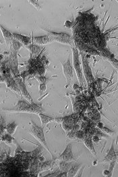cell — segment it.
I'll list each match as a JSON object with an SVG mask.
<instances>
[{"instance_id":"obj_1","label":"cell","mask_w":118,"mask_h":177,"mask_svg":"<svg viewBox=\"0 0 118 177\" xmlns=\"http://www.w3.org/2000/svg\"><path fill=\"white\" fill-rule=\"evenodd\" d=\"M3 110L8 112H24L35 113V114H39L45 111L40 105L30 103L25 99H20L14 107L11 109L5 108Z\"/></svg>"},{"instance_id":"obj_2","label":"cell","mask_w":118,"mask_h":177,"mask_svg":"<svg viewBox=\"0 0 118 177\" xmlns=\"http://www.w3.org/2000/svg\"><path fill=\"white\" fill-rule=\"evenodd\" d=\"M72 54H73L74 69H75L77 76H78L80 86L84 87L86 85L85 83L87 81H86V79L84 78L83 72L82 71V68L83 67L81 66V62L80 61V52L78 51V49L76 47H72Z\"/></svg>"},{"instance_id":"obj_3","label":"cell","mask_w":118,"mask_h":177,"mask_svg":"<svg viewBox=\"0 0 118 177\" xmlns=\"http://www.w3.org/2000/svg\"><path fill=\"white\" fill-rule=\"evenodd\" d=\"M31 124H32V126L30 128V130L29 131V132L31 135H33L37 140H39V142L43 145L44 148H45L49 152V153L51 154V155L52 156V158L53 159V154L51 152V151L49 150L47 142H46V140H45L44 130H43L44 128H42V127L38 126L35 123L33 120H31Z\"/></svg>"},{"instance_id":"obj_4","label":"cell","mask_w":118,"mask_h":177,"mask_svg":"<svg viewBox=\"0 0 118 177\" xmlns=\"http://www.w3.org/2000/svg\"><path fill=\"white\" fill-rule=\"evenodd\" d=\"M48 35H49L51 37L53 38L54 41H56L57 42H60L63 44L70 45L71 47H75L74 42L73 38L72 36H70L68 34L64 33V32H51L47 30L46 29H43Z\"/></svg>"},{"instance_id":"obj_5","label":"cell","mask_w":118,"mask_h":177,"mask_svg":"<svg viewBox=\"0 0 118 177\" xmlns=\"http://www.w3.org/2000/svg\"><path fill=\"white\" fill-rule=\"evenodd\" d=\"M10 54L6 60L8 61L9 67H10V71L12 72L13 77H16L19 76V62H18L17 54L18 52L15 51L11 47L10 48Z\"/></svg>"},{"instance_id":"obj_6","label":"cell","mask_w":118,"mask_h":177,"mask_svg":"<svg viewBox=\"0 0 118 177\" xmlns=\"http://www.w3.org/2000/svg\"><path fill=\"white\" fill-rule=\"evenodd\" d=\"M80 54L82 58V62H83V72L84 73V76L86 78V81L88 85L93 83L94 79L93 77L92 71L90 67L88 65V62L87 58L85 57V54L83 52H80Z\"/></svg>"},{"instance_id":"obj_7","label":"cell","mask_w":118,"mask_h":177,"mask_svg":"<svg viewBox=\"0 0 118 177\" xmlns=\"http://www.w3.org/2000/svg\"><path fill=\"white\" fill-rule=\"evenodd\" d=\"M78 116L76 115H72L70 116H66L65 117H62V118H56L57 120H61L60 122L62 123V127L63 130L66 131V132L67 134H68L69 132L72 130V129L74 128V125H76V120Z\"/></svg>"},{"instance_id":"obj_8","label":"cell","mask_w":118,"mask_h":177,"mask_svg":"<svg viewBox=\"0 0 118 177\" xmlns=\"http://www.w3.org/2000/svg\"><path fill=\"white\" fill-rule=\"evenodd\" d=\"M60 62H61V64L63 66V74H64V75L66 76L67 83V85H70L71 83L72 80L73 79V76H74L73 67H72V65L71 64L70 58L69 57L68 58H67V61H66V62H63L62 61Z\"/></svg>"},{"instance_id":"obj_9","label":"cell","mask_w":118,"mask_h":177,"mask_svg":"<svg viewBox=\"0 0 118 177\" xmlns=\"http://www.w3.org/2000/svg\"><path fill=\"white\" fill-rule=\"evenodd\" d=\"M58 160H63L66 162H72L76 160V158L74 156L73 152H72V144L70 143L67 144V146L65 148L61 155L57 158Z\"/></svg>"},{"instance_id":"obj_10","label":"cell","mask_w":118,"mask_h":177,"mask_svg":"<svg viewBox=\"0 0 118 177\" xmlns=\"http://www.w3.org/2000/svg\"><path fill=\"white\" fill-rule=\"evenodd\" d=\"M14 79L16 81L18 85L19 86V88H20L21 92H22V95H23V96L24 97V98L26 99L27 101H29L30 103H33V98L31 97L29 93L28 92V91H27L24 81L22 80V79L20 78V76H19L14 77Z\"/></svg>"},{"instance_id":"obj_11","label":"cell","mask_w":118,"mask_h":177,"mask_svg":"<svg viewBox=\"0 0 118 177\" xmlns=\"http://www.w3.org/2000/svg\"><path fill=\"white\" fill-rule=\"evenodd\" d=\"M33 40L34 42L37 45H46L54 41L53 38L48 34L41 36H35L33 37Z\"/></svg>"},{"instance_id":"obj_12","label":"cell","mask_w":118,"mask_h":177,"mask_svg":"<svg viewBox=\"0 0 118 177\" xmlns=\"http://www.w3.org/2000/svg\"><path fill=\"white\" fill-rule=\"evenodd\" d=\"M118 158V152H115L114 150V148H113V143L111 144V146L110 150H109L106 156L104 158V160L102 162H106L110 163L113 160H117Z\"/></svg>"},{"instance_id":"obj_13","label":"cell","mask_w":118,"mask_h":177,"mask_svg":"<svg viewBox=\"0 0 118 177\" xmlns=\"http://www.w3.org/2000/svg\"><path fill=\"white\" fill-rule=\"evenodd\" d=\"M12 34L13 36V38L17 40L18 41H19L22 45L25 46V47L29 46V45L31 44V38L29 37V36L19 34L17 33H12Z\"/></svg>"},{"instance_id":"obj_14","label":"cell","mask_w":118,"mask_h":177,"mask_svg":"<svg viewBox=\"0 0 118 177\" xmlns=\"http://www.w3.org/2000/svg\"><path fill=\"white\" fill-rule=\"evenodd\" d=\"M57 165V163L56 162L55 160H49V161H45V162H43L40 163V172H43L45 170H52L53 169H54Z\"/></svg>"},{"instance_id":"obj_15","label":"cell","mask_w":118,"mask_h":177,"mask_svg":"<svg viewBox=\"0 0 118 177\" xmlns=\"http://www.w3.org/2000/svg\"><path fill=\"white\" fill-rule=\"evenodd\" d=\"M1 30L2 32V34L3 36V38L5 39V42L6 43L7 47L12 45V40H13V36L12 33H11L10 31H8L6 28H4L2 26H1Z\"/></svg>"},{"instance_id":"obj_16","label":"cell","mask_w":118,"mask_h":177,"mask_svg":"<svg viewBox=\"0 0 118 177\" xmlns=\"http://www.w3.org/2000/svg\"><path fill=\"white\" fill-rule=\"evenodd\" d=\"M27 49H29L30 53V58H34L37 54L42 51L43 48L39 46H37V44H35L32 42L29 46L26 47Z\"/></svg>"},{"instance_id":"obj_17","label":"cell","mask_w":118,"mask_h":177,"mask_svg":"<svg viewBox=\"0 0 118 177\" xmlns=\"http://www.w3.org/2000/svg\"><path fill=\"white\" fill-rule=\"evenodd\" d=\"M1 141L3 142L9 146H11L13 144H16V140L8 133L1 135Z\"/></svg>"},{"instance_id":"obj_18","label":"cell","mask_w":118,"mask_h":177,"mask_svg":"<svg viewBox=\"0 0 118 177\" xmlns=\"http://www.w3.org/2000/svg\"><path fill=\"white\" fill-rule=\"evenodd\" d=\"M39 116L40 119V121H41V125H42V128H45L46 125L50 122H52L53 121H56V118L52 117L51 116H48L43 114V113H39Z\"/></svg>"},{"instance_id":"obj_19","label":"cell","mask_w":118,"mask_h":177,"mask_svg":"<svg viewBox=\"0 0 118 177\" xmlns=\"http://www.w3.org/2000/svg\"><path fill=\"white\" fill-rule=\"evenodd\" d=\"M84 144L88 148V149L90 151L94 156L97 155L96 151H95V149L94 148V145H93V142L92 139L89 138V137H86L84 140Z\"/></svg>"},{"instance_id":"obj_20","label":"cell","mask_w":118,"mask_h":177,"mask_svg":"<svg viewBox=\"0 0 118 177\" xmlns=\"http://www.w3.org/2000/svg\"><path fill=\"white\" fill-rule=\"evenodd\" d=\"M74 164L71 162H66L61 160V162L59 163V168L61 171L62 172H68L69 170L70 169V168Z\"/></svg>"},{"instance_id":"obj_21","label":"cell","mask_w":118,"mask_h":177,"mask_svg":"<svg viewBox=\"0 0 118 177\" xmlns=\"http://www.w3.org/2000/svg\"><path fill=\"white\" fill-rule=\"evenodd\" d=\"M18 126H19V125H18L17 124H16V122L13 121V122H12V123L6 125V131H7V133L10 134V135H12L14 134Z\"/></svg>"},{"instance_id":"obj_22","label":"cell","mask_w":118,"mask_h":177,"mask_svg":"<svg viewBox=\"0 0 118 177\" xmlns=\"http://www.w3.org/2000/svg\"><path fill=\"white\" fill-rule=\"evenodd\" d=\"M81 165H75L74 164L72 165V166L70 168V169L69 170L68 172H67V176H76V175L78 173V170L80 169Z\"/></svg>"},{"instance_id":"obj_23","label":"cell","mask_w":118,"mask_h":177,"mask_svg":"<svg viewBox=\"0 0 118 177\" xmlns=\"http://www.w3.org/2000/svg\"><path fill=\"white\" fill-rule=\"evenodd\" d=\"M11 47H12V48L13 50H14L15 51H16L17 52H19L20 51V48L22 47V44L19 41H18L17 40H16L15 38H13V40H12Z\"/></svg>"},{"instance_id":"obj_24","label":"cell","mask_w":118,"mask_h":177,"mask_svg":"<svg viewBox=\"0 0 118 177\" xmlns=\"http://www.w3.org/2000/svg\"><path fill=\"white\" fill-rule=\"evenodd\" d=\"M80 128V126L79 125H75L74 128L72 129V130L70 131V132H69V134H67V138L71 140H75L76 131L79 130Z\"/></svg>"},{"instance_id":"obj_25","label":"cell","mask_w":118,"mask_h":177,"mask_svg":"<svg viewBox=\"0 0 118 177\" xmlns=\"http://www.w3.org/2000/svg\"><path fill=\"white\" fill-rule=\"evenodd\" d=\"M86 138V133L84 130H78L76 133V138L80 140H83L84 141V138Z\"/></svg>"},{"instance_id":"obj_26","label":"cell","mask_w":118,"mask_h":177,"mask_svg":"<svg viewBox=\"0 0 118 177\" xmlns=\"http://www.w3.org/2000/svg\"><path fill=\"white\" fill-rule=\"evenodd\" d=\"M106 58L110 62L111 64L115 69H118V60H117L115 57H107Z\"/></svg>"},{"instance_id":"obj_27","label":"cell","mask_w":118,"mask_h":177,"mask_svg":"<svg viewBox=\"0 0 118 177\" xmlns=\"http://www.w3.org/2000/svg\"><path fill=\"white\" fill-rule=\"evenodd\" d=\"M29 2L30 4H32V5H33L37 10H39V11L41 10L42 7H41V6L39 5L38 1H35V0H30V1H29Z\"/></svg>"},{"instance_id":"obj_28","label":"cell","mask_w":118,"mask_h":177,"mask_svg":"<svg viewBox=\"0 0 118 177\" xmlns=\"http://www.w3.org/2000/svg\"><path fill=\"white\" fill-rule=\"evenodd\" d=\"M95 134L99 135L100 138H105V139H107V140L110 139V137H109V135L107 134H105V132H102L101 131H100L99 130H97L96 134Z\"/></svg>"},{"instance_id":"obj_29","label":"cell","mask_w":118,"mask_h":177,"mask_svg":"<svg viewBox=\"0 0 118 177\" xmlns=\"http://www.w3.org/2000/svg\"><path fill=\"white\" fill-rule=\"evenodd\" d=\"M116 163H117V160H113L110 162V168H109V170H110L111 176H112L113 175V170H114V168L115 166Z\"/></svg>"},{"instance_id":"obj_30","label":"cell","mask_w":118,"mask_h":177,"mask_svg":"<svg viewBox=\"0 0 118 177\" xmlns=\"http://www.w3.org/2000/svg\"><path fill=\"white\" fill-rule=\"evenodd\" d=\"M47 89V85L46 83H40L39 85V95H42V94L46 91Z\"/></svg>"},{"instance_id":"obj_31","label":"cell","mask_w":118,"mask_h":177,"mask_svg":"<svg viewBox=\"0 0 118 177\" xmlns=\"http://www.w3.org/2000/svg\"><path fill=\"white\" fill-rule=\"evenodd\" d=\"M36 79L40 83H46L48 81V79L44 76H37Z\"/></svg>"},{"instance_id":"obj_32","label":"cell","mask_w":118,"mask_h":177,"mask_svg":"<svg viewBox=\"0 0 118 177\" xmlns=\"http://www.w3.org/2000/svg\"><path fill=\"white\" fill-rule=\"evenodd\" d=\"M101 130H103V132H105V134H109V135H113L115 134V132L111 130L110 129H109L108 128H107V127H105V126H103V128L101 129Z\"/></svg>"},{"instance_id":"obj_33","label":"cell","mask_w":118,"mask_h":177,"mask_svg":"<svg viewBox=\"0 0 118 177\" xmlns=\"http://www.w3.org/2000/svg\"><path fill=\"white\" fill-rule=\"evenodd\" d=\"M64 26L67 28H72V27L74 26V23H72V22H70L68 20H67L65 22Z\"/></svg>"},{"instance_id":"obj_34","label":"cell","mask_w":118,"mask_h":177,"mask_svg":"<svg viewBox=\"0 0 118 177\" xmlns=\"http://www.w3.org/2000/svg\"><path fill=\"white\" fill-rule=\"evenodd\" d=\"M92 140H93V142L94 143H99L100 142V140H101V138H100L99 135L95 134L93 136Z\"/></svg>"},{"instance_id":"obj_35","label":"cell","mask_w":118,"mask_h":177,"mask_svg":"<svg viewBox=\"0 0 118 177\" xmlns=\"http://www.w3.org/2000/svg\"><path fill=\"white\" fill-rule=\"evenodd\" d=\"M84 166H83L82 168H80V170H78V173H77V175H76V176H78V177H80V176H82V175H83V172L84 171Z\"/></svg>"},{"instance_id":"obj_36","label":"cell","mask_w":118,"mask_h":177,"mask_svg":"<svg viewBox=\"0 0 118 177\" xmlns=\"http://www.w3.org/2000/svg\"><path fill=\"white\" fill-rule=\"evenodd\" d=\"M103 175L104 176H109V177H111L110 176V170H103Z\"/></svg>"},{"instance_id":"obj_37","label":"cell","mask_w":118,"mask_h":177,"mask_svg":"<svg viewBox=\"0 0 118 177\" xmlns=\"http://www.w3.org/2000/svg\"><path fill=\"white\" fill-rule=\"evenodd\" d=\"M3 56L2 54H1V62H3Z\"/></svg>"},{"instance_id":"obj_38","label":"cell","mask_w":118,"mask_h":177,"mask_svg":"<svg viewBox=\"0 0 118 177\" xmlns=\"http://www.w3.org/2000/svg\"><path fill=\"white\" fill-rule=\"evenodd\" d=\"M117 72H118V71H117ZM118 85V79H117V86Z\"/></svg>"},{"instance_id":"obj_39","label":"cell","mask_w":118,"mask_h":177,"mask_svg":"<svg viewBox=\"0 0 118 177\" xmlns=\"http://www.w3.org/2000/svg\"><path fill=\"white\" fill-rule=\"evenodd\" d=\"M117 164H118V158H117Z\"/></svg>"},{"instance_id":"obj_40","label":"cell","mask_w":118,"mask_h":177,"mask_svg":"<svg viewBox=\"0 0 118 177\" xmlns=\"http://www.w3.org/2000/svg\"><path fill=\"white\" fill-rule=\"evenodd\" d=\"M117 3H118V1H117Z\"/></svg>"},{"instance_id":"obj_41","label":"cell","mask_w":118,"mask_h":177,"mask_svg":"<svg viewBox=\"0 0 118 177\" xmlns=\"http://www.w3.org/2000/svg\"><path fill=\"white\" fill-rule=\"evenodd\" d=\"M117 46H118V44H117Z\"/></svg>"}]
</instances>
